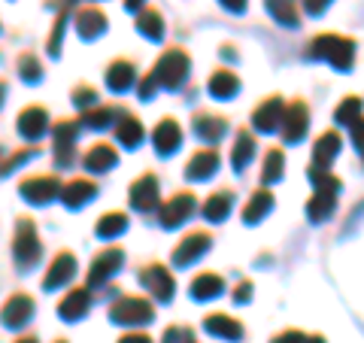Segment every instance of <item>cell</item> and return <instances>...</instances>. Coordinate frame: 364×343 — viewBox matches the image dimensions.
<instances>
[{
  "label": "cell",
  "instance_id": "22",
  "mask_svg": "<svg viewBox=\"0 0 364 343\" xmlns=\"http://www.w3.org/2000/svg\"><path fill=\"white\" fill-rule=\"evenodd\" d=\"M76 28H79V37H85V40L100 37V33L107 31V16H104V9H97V6H82V9L76 13Z\"/></svg>",
  "mask_w": 364,
  "mask_h": 343
},
{
  "label": "cell",
  "instance_id": "36",
  "mask_svg": "<svg viewBox=\"0 0 364 343\" xmlns=\"http://www.w3.org/2000/svg\"><path fill=\"white\" fill-rule=\"evenodd\" d=\"M124 228H128V219H124V213H104L97 219V237H104V240H112V237H119Z\"/></svg>",
  "mask_w": 364,
  "mask_h": 343
},
{
  "label": "cell",
  "instance_id": "44",
  "mask_svg": "<svg viewBox=\"0 0 364 343\" xmlns=\"http://www.w3.org/2000/svg\"><path fill=\"white\" fill-rule=\"evenodd\" d=\"M349 131H352V143H355V149L364 155V119H355L349 125Z\"/></svg>",
  "mask_w": 364,
  "mask_h": 343
},
{
  "label": "cell",
  "instance_id": "50",
  "mask_svg": "<svg viewBox=\"0 0 364 343\" xmlns=\"http://www.w3.org/2000/svg\"><path fill=\"white\" fill-rule=\"evenodd\" d=\"M143 4H146V0H124V6H128V9H143Z\"/></svg>",
  "mask_w": 364,
  "mask_h": 343
},
{
  "label": "cell",
  "instance_id": "40",
  "mask_svg": "<svg viewBox=\"0 0 364 343\" xmlns=\"http://www.w3.org/2000/svg\"><path fill=\"white\" fill-rule=\"evenodd\" d=\"M334 119H337L340 125H352L355 119H361V100H358V97H346L343 104L337 107Z\"/></svg>",
  "mask_w": 364,
  "mask_h": 343
},
{
  "label": "cell",
  "instance_id": "38",
  "mask_svg": "<svg viewBox=\"0 0 364 343\" xmlns=\"http://www.w3.org/2000/svg\"><path fill=\"white\" fill-rule=\"evenodd\" d=\"M18 76L25 79V83H40L43 79V64L33 52H21L18 55Z\"/></svg>",
  "mask_w": 364,
  "mask_h": 343
},
{
  "label": "cell",
  "instance_id": "16",
  "mask_svg": "<svg viewBox=\"0 0 364 343\" xmlns=\"http://www.w3.org/2000/svg\"><path fill=\"white\" fill-rule=\"evenodd\" d=\"M282 116H286V104H282V97H267L264 104H258L255 112H252V125L258 131H277L282 125Z\"/></svg>",
  "mask_w": 364,
  "mask_h": 343
},
{
  "label": "cell",
  "instance_id": "51",
  "mask_svg": "<svg viewBox=\"0 0 364 343\" xmlns=\"http://www.w3.org/2000/svg\"><path fill=\"white\" fill-rule=\"evenodd\" d=\"M304 343H325V340H322V337H318V334H316V337H306Z\"/></svg>",
  "mask_w": 364,
  "mask_h": 343
},
{
  "label": "cell",
  "instance_id": "52",
  "mask_svg": "<svg viewBox=\"0 0 364 343\" xmlns=\"http://www.w3.org/2000/svg\"><path fill=\"white\" fill-rule=\"evenodd\" d=\"M4 95H6V83L0 79V100H4Z\"/></svg>",
  "mask_w": 364,
  "mask_h": 343
},
{
  "label": "cell",
  "instance_id": "5",
  "mask_svg": "<svg viewBox=\"0 0 364 343\" xmlns=\"http://www.w3.org/2000/svg\"><path fill=\"white\" fill-rule=\"evenodd\" d=\"M18 191H21V198H25L28 204H37V207H43V204L61 198V179L52 176V174H33L28 179H21Z\"/></svg>",
  "mask_w": 364,
  "mask_h": 343
},
{
  "label": "cell",
  "instance_id": "49",
  "mask_svg": "<svg viewBox=\"0 0 364 343\" xmlns=\"http://www.w3.org/2000/svg\"><path fill=\"white\" fill-rule=\"evenodd\" d=\"M222 6H228L231 13H243V9H246V0H222Z\"/></svg>",
  "mask_w": 364,
  "mask_h": 343
},
{
  "label": "cell",
  "instance_id": "19",
  "mask_svg": "<svg viewBox=\"0 0 364 343\" xmlns=\"http://www.w3.org/2000/svg\"><path fill=\"white\" fill-rule=\"evenodd\" d=\"M152 143H155V152L173 155V152L179 149V143H182V128H179V122L161 119V122H158V128L152 131Z\"/></svg>",
  "mask_w": 364,
  "mask_h": 343
},
{
  "label": "cell",
  "instance_id": "47",
  "mask_svg": "<svg viewBox=\"0 0 364 343\" xmlns=\"http://www.w3.org/2000/svg\"><path fill=\"white\" fill-rule=\"evenodd\" d=\"M306 337L301 334V331H286V334H279V337H273V343H304Z\"/></svg>",
  "mask_w": 364,
  "mask_h": 343
},
{
  "label": "cell",
  "instance_id": "35",
  "mask_svg": "<svg viewBox=\"0 0 364 343\" xmlns=\"http://www.w3.org/2000/svg\"><path fill=\"white\" fill-rule=\"evenodd\" d=\"M267 9L279 25H286V28L298 25V0H267Z\"/></svg>",
  "mask_w": 364,
  "mask_h": 343
},
{
  "label": "cell",
  "instance_id": "11",
  "mask_svg": "<svg viewBox=\"0 0 364 343\" xmlns=\"http://www.w3.org/2000/svg\"><path fill=\"white\" fill-rule=\"evenodd\" d=\"M122 261H124L122 249L119 246H107L104 253L91 261V270H88V285H91V289H95V285H104L112 273L122 268Z\"/></svg>",
  "mask_w": 364,
  "mask_h": 343
},
{
  "label": "cell",
  "instance_id": "12",
  "mask_svg": "<svg viewBox=\"0 0 364 343\" xmlns=\"http://www.w3.org/2000/svg\"><path fill=\"white\" fill-rule=\"evenodd\" d=\"M76 277V255L73 253H58L52 258V265L49 270H46V277H43V289L46 292H52V289H61V285H67Z\"/></svg>",
  "mask_w": 364,
  "mask_h": 343
},
{
  "label": "cell",
  "instance_id": "28",
  "mask_svg": "<svg viewBox=\"0 0 364 343\" xmlns=\"http://www.w3.org/2000/svg\"><path fill=\"white\" fill-rule=\"evenodd\" d=\"M234 207V191H213L207 201H203V219H210V222H222L228 213H231Z\"/></svg>",
  "mask_w": 364,
  "mask_h": 343
},
{
  "label": "cell",
  "instance_id": "13",
  "mask_svg": "<svg viewBox=\"0 0 364 343\" xmlns=\"http://www.w3.org/2000/svg\"><path fill=\"white\" fill-rule=\"evenodd\" d=\"M213 237L207 231H191L188 237H182V243L173 249V265L176 268H188L191 261H198L203 253L210 249Z\"/></svg>",
  "mask_w": 364,
  "mask_h": 343
},
{
  "label": "cell",
  "instance_id": "21",
  "mask_svg": "<svg viewBox=\"0 0 364 343\" xmlns=\"http://www.w3.org/2000/svg\"><path fill=\"white\" fill-rule=\"evenodd\" d=\"M95 194H97V186H95L91 179H85V176H76V179H70V182H64V186H61V201H64L70 210L88 204L91 198H95Z\"/></svg>",
  "mask_w": 364,
  "mask_h": 343
},
{
  "label": "cell",
  "instance_id": "8",
  "mask_svg": "<svg viewBox=\"0 0 364 343\" xmlns=\"http://www.w3.org/2000/svg\"><path fill=\"white\" fill-rule=\"evenodd\" d=\"M79 128H82V122H73V119H61L55 125V162L61 167H70V162H73Z\"/></svg>",
  "mask_w": 364,
  "mask_h": 343
},
{
  "label": "cell",
  "instance_id": "32",
  "mask_svg": "<svg viewBox=\"0 0 364 343\" xmlns=\"http://www.w3.org/2000/svg\"><path fill=\"white\" fill-rule=\"evenodd\" d=\"M143 137H146V131H143V122L140 119H136V116H122V122L116 125V140L122 146L134 149V146L143 143Z\"/></svg>",
  "mask_w": 364,
  "mask_h": 343
},
{
  "label": "cell",
  "instance_id": "3",
  "mask_svg": "<svg viewBox=\"0 0 364 343\" xmlns=\"http://www.w3.org/2000/svg\"><path fill=\"white\" fill-rule=\"evenodd\" d=\"M188 67H191L188 55L173 46V49H167L161 58L155 61L152 76H155V83L161 88H179L182 83H186V76H188Z\"/></svg>",
  "mask_w": 364,
  "mask_h": 343
},
{
  "label": "cell",
  "instance_id": "41",
  "mask_svg": "<svg viewBox=\"0 0 364 343\" xmlns=\"http://www.w3.org/2000/svg\"><path fill=\"white\" fill-rule=\"evenodd\" d=\"M37 155V146H25V149H18V152H13V155H6L4 162H0V176H6L9 170H16L18 164H25L28 158H33Z\"/></svg>",
  "mask_w": 364,
  "mask_h": 343
},
{
  "label": "cell",
  "instance_id": "53",
  "mask_svg": "<svg viewBox=\"0 0 364 343\" xmlns=\"http://www.w3.org/2000/svg\"><path fill=\"white\" fill-rule=\"evenodd\" d=\"M55 343H67V340H55Z\"/></svg>",
  "mask_w": 364,
  "mask_h": 343
},
{
  "label": "cell",
  "instance_id": "14",
  "mask_svg": "<svg viewBox=\"0 0 364 343\" xmlns=\"http://www.w3.org/2000/svg\"><path fill=\"white\" fill-rule=\"evenodd\" d=\"M131 207L140 213L158 210V176L155 174H143L140 179L131 182Z\"/></svg>",
  "mask_w": 364,
  "mask_h": 343
},
{
  "label": "cell",
  "instance_id": "26",
  "mask_svg": "<svg viewBox=\"0 0 364 343\" xmlns=\"http://www.w3.org/2000/svg\"><path fill=\"white\" fill-rule=\"evenodd\" d=\"M134 83H136V67H134L131 61L119 58V61H112V64L107 67V85H109L112 91H128Z\"/></svg>",
  "mask_w": 364,
  "mask_h": 343
},
{
  "label": "cell",
  "instance_id": "15",
  "mask_svg": "<svg viewBox=\"0 0 364 343\" xmlns=\"http://www.w3.org/2000/svg\"><path fill=\"white\" fill-rule=\"evenodd\" d=\"M140 283L155 295L158 301H170L173 292H176V283H173V277H170V270L164 265H149L140 273Z\"/></svg>",
  "mask_w": 364,
  "mask_h": 343
},
{
  "label": "cell",
  "instance_id": "27",
  "mask_svg": "<svg viewBox=\"0 0 364 343\" xmlns=\"http://www.w3.org/2000/svg\"><path fill=\"white\" fill-rule=\"evenodd\" d=\"M340 152V137L337 131H325L313 146V164L316 167H331V162Z\"/></svg>",
  "mask_w": 364,
  "mask_h": 343
},
{
  "label": "cell",
  "instance_id": "17",
  "mask_svg": "<svg viewBox=\"0 0 364 343\" xmlns=\"http://www.w3.org/2000/svg\"><path fill=\"white\" fill-rule=\"evenodd\" d=\"M46 128H49V112H46V107L33 104L18 112V134L25 137V140H40Z\"/></svg>",
  "mask_w": 364,
  "mask_h": 343
},
{
  "label": "cell",
  "instance_id": "2",
  "mask_svg": "<svg viewBox=\"0 0 364 343\" xmlns=\"http://www.w3.org/2000/svg\"><path fill=\"white\" fill-rule=\"evenodd\" d=\"M310 58H322V61H331L337 70H349L352 67V55H355V49H352V43L337 37V33H322V37H316L310 43Z\"/></svg>",
  "mask_w": 364,
  "mask_h": 343
},
{
  "label": "cell",
  "instance_id": "39",
  "mask_svg": "<svg viewBox=\"0 0 364 343\" xmlns=\"http://www.w3.org/2000/svg\"><path fill=\"white\" fill-rule=\"evenodd\" d=\"M282 164H286V158H282V149H273L267 152L264 158V167H261V182H277L282 176Z\"/></svg>",
  "mask_w": 364,
  "mask_h": 343
},
{
  "label": "cell",
  "instance_id": "33",
  "mask_svg": "<svg viewBox=\"0 0 364 343\" xmlns=\"http://www.w3.org/2000/svg\"><path fill=\"white\" fill-rule=\"evenodd\" d=\"M255 146H258L255 137L249 131H240V134H237V140H234V146H231V164L237 170H243L255 158Z\"/></svg>",
  "mask_w": 364,
  "mask_h": 343
},
{
  "label": "cell",
  "instance_id": "9",
  "mask_svg": "<svg viewBox=\"0 0 364 343\" xmlns=\"http://www.w3.org/2000/svg\"><path fill=\"white\" fill-rule=\"evenodd\" d=\"M191 213H195V194H191V191H179L170 201L161 204V210H158V219H161L164 228H176V225L186 222Z\"/></svg>",
  "mask_w": 364,
  "mask_h": 343
},
{
  "label": "cell",
  "instance_id": "48",
  "mask_svg": "<svg viewBox=\"0 0 364 343\" xmlns=\"http://www.w3.org/2000/svg\"><path fill=\"white\" fill-rule=\"evenodd\" d=\"M328 4H331V0H304V9H306V13H313V16H318Z\"/></svg>",
  "mask_w": 364,
  "mask_h": 343
},
{
  "label": "cell",
  "instance_id": "30",
  "mask_svg": "<svg viewBox=\"0 0 364 343\" xmlns=\"http://www.w3.org/2000/svg\"><path fill=\"white\" fill-rule=\"evenodd\" d=\"M207 88H210L213 97L228 100V97H234L237 91H240V79H237V73H231V70H215V73L210 76Z\"/></svg>",
  "mask_w": 364,
  "mask_h": 343
},
{
  "label": "cell",
  "instance_id": "7",
  "mask_svg": "<svg viewBox=\"0 0 364 343\" xmlns=\"http://www.w3.org/2000/svg\"><path fill=\"white\" fill-rule=\"evenodd\" d=\"M33 298L28 292H13L6 298L4 304V310H0V322H4L6 328H21V325H28L31 322V316H33Z\"/></svg>",
  "mask_w": 364,
  "mask_h": 343
},
{
  "label": "cell",
  "instance_id": "20",
  "mask_svg": "<svg viewBox=\"0 0 364 343\" xmlns=\"http://www.w3.org/2000/svg\"><path fill=\"white\" fill-rule=\"evenodd\" d=\"M215 167H219V152L213 149V146H203V149H198L195 155L188 158V164H186V176L188 179H207L215 174Z\"/></svg>",
  "mask_w": 364,
  "mask_h": 343
},
{
  "label": "cell",
  "instance_id": "43",
  "mask_svg": "<svg viewBox=\"0 0 364 343\" xmlns=\"http://www.w3.org/2000/svg\"><path fill=\"white\" fill-rule=\"evenodd\" d=\"M73 104H76L79 110L95 107V104H97V91L91 88V85H76V88H73Z\"/></svg>",
  "mask_w": 364,
  "mask_h": 343
},
{
  "label": "cell",
  "instance_id": "31",
  "mask_svg": "<svg viewBox=\"0 0 364 343\" xmlns=\"http://www.w3.org/2000/svg\"><path fill=\"white\" fill-rule=\"evenodd\" d=\"M136 31H140L146 40H161V33H164L161 13H158L155 6H143L140 13H136Z\"/></svg>",
  "mask_w": 364,
  "mask_h": 343
},
{
  "label": "cell",
  "instance_id": "4",
  "mask_svg": "<svg viewBox=\"0 0 364 343\" xmlns=\"http://www.w3.org/2000/svg\"><path fill=\"white\" fill-rule=\"evenodd\" d=\"M152 304L140 298V295H122V298L109 307V319L119 325H143L152 319Z\"/></svg>",
  "mask_w": 364,
  "mask_h": 343
},
{
  "label": "cell",
  "instance_id": "29",
  "mask_svg": "<svg viewBox=\"0 0 364 343\" xmlns=\"http://www.w3.org/2000/svg\"><path fill=\"white\" fill-rule=\"evenodd\" d=\"M225 292V280L219 277V273L213 270H203L195 277V283H191V295H195L198 301H207V298H215V295Z\"/></svg>",
  "mask_w": 364,
  "mask_h": 343
},
{
  "label": "cell",
  "instance_id": "24",
  "mask_svg": "<svg viewBox=\"0 0 364 343\" xmlns=\"http://www.w3.org/2000/svg\"><path fill=\"white\" fill-rule=\"evenodd\" d=\"M228 131V122L222 116H210V112H198L195 116V134L200 137L203 143H219Z\"/></svg>",
  "mask_w": 364,
  "mask_h": 343
},
{
  "label": "cell",
  "instance_id": "42",
  "mask_svg": "<svg viewBox=\"0 0 364 343\" xmlns=\"http://www.w3.org/2000/svg\"><path fill=\"white\" fill-rule=\"evenodd\" d=\"M161 343H198V337H195V331L186 328V325H170L164 331Z\"/></svg>",
  "mask_w": 364,
  "mask_h": 343
},
{
  "label": "cell",
  "instance_id": "6",
  "mask_svg": "<svg viewBox=\"0 0 364 343\" xmlns=\"http://www.w3.org/2000/svg\"><path fill=\"white\" fill-rule=\"evenodd\" d=\"M337 191H340V179H328L322 186H316V194L310 201H306V216H310L313 222H322L328 216L334 213V204H337Z\"/></svg>",
  "mask_w": 364,
  "mask_h": 343
},
{
  "label": "cell",
  "instance_id": "25",
  "mask_svg": "<svg viewBox=\"0 0 364 343\" xmlns=\"http://www.w3.org/2000/svg\"><path fill=\"white\" fill-rule=\"evenodd\" d=\"M203 328L215 337H225V340H240L243 337V325L237 322V319L225 316V313H210L207 319H203Z\"/></svg>",
  "mask_w": 364,
  "mask_h": 343
},
{
  "label": "cell",
  "instance_id": "1",
  "mask_svg": "<svg viewBox=\"0 0 364 343\" xmlns=\"http://www.w3.org/2000/svg\"><path fill=\"white\" fill-rule=\"evenodd\" d=\"M13 255L18 270H31L43 255V243L37 234V225H33L28 216H21L16 222V234H13Z\"/></svg>",
  "mask_w": 364,
  "mask_h": 343
},
{
  "label": "cell",
  "instance_id": "18",
  "mask_svg": "<svg viewBox=\"0 0 364 343\" xmlns=\"http://www.w3.org/2000/svg\"><path fill=\"white\" fill-rule=\"evenodd\" d=\"M88 307H91V292L85 289V285H76V289H70L58 301V316L67 319V322H76V319L85 316Z\"/></svg>",
  "mask_w": 364,
  "mask_h": 343
},
{
  "label": "cell",
  "instance_id": "37",
  "mask_svg": "<svg viewBox=\"0 0 364 343\" xmlns=\"http://www.w3.org/2000/svg\"><path fill=\"white\" fill-rule=\"evenodd\" d=\"M116 119V110L112 107H88V110H82V122L85 128H109V122Z\"/></svg>",
  "mask_w": 364,
  "mask_h": 343
},
{
  "label": "cell",
  "instance_id": "23",
  "mask_svg": "<svg viewBox=\"0 0 364 343\" xmlns=\"http://www.w3.org/2000/svg\"><path fill=\"white\" fill-rule=\"evenodd\" d=\"M116 162H119V155H116V146H109V143H95L91 149L82 155V167L85 170H95V174H104V170H109V167H116Z\"/></svg>",
  "mask_w": 364,
  "mask_h": 343
},
{
  "label": "cell",
  "instance_id": "45",
  "mask_svg": "<svg viewBox=\"0 0 364 343\" xmlns=\"http://www.w3.org/2000/svg\"><path fill=\"white\" fill-rule=\"evenodd\" d=\"M119 343H152L149 334H143V331H128V334H122Z\"/></svg>",
  "mask_w": 364,
  "mask_h": 343
},
{
  "label": "cell",
  "instance_id": "10",
  "mask_svg": "<svg viewBox=\"0 0 364 343\" xmlns=\"http://www.w3.org/2000/svg\"><path fill=\"white\" fill-rule=\"evenodd\" d=\"M306 125H310V110H306L304 100H294V104L286 107V116H282L279 134L286 143H298L306 134Z\"/></svg>",
  "mask_w": 364,
  "mask_h": 343
},
{
  "label": "cell",
  "instance_id": "46",
  "mask_svg": "<svg viewBox=\"0 0 364 343\" xmlns=\"http://www.w3.org/2000/svg\"><path fill=\"white\" fill-rule=\"evenodd\" d=\"M249 295H252V283H240V285L234 289V301H237V304H246Z\"/></svg>",
  "mask_w": 364,
  "mask_h": 343
},
{
  "label": "cell",
  "instance_id": "34",
  "mask_svg": "<svg viewBox=\"0 0 364 343\" xmlns=\"http://www.w3.org/2000/svg\"><path fill=\"white\" fill-rule=\"evenodd\" d=\"M273 207V194L267 191V189H258L252 198H249V204H246V210H243V219L252 225V222H261L267 216V210Z\"/></svg>",
  "mask_w": 364,
  "mask_h": 343
}]
</instances>
